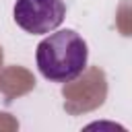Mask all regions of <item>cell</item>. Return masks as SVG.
I'll use <instances>...</instances> for the list:
<instances>
[{
  "label": "cell",
  "mask_w": 132,
  "mask_h": 132,
  "mask_svg": "<svg viewBox=\"0 0 132 132\" xmlns=\"http://www.w3.org/2000/svg\"><path fill=\"white\" fill-rule=\"evenodd\" d=\"M35 62L43 78L52 82H70L85 72L89 45L74 29L52 31L39 41Z\"/></svg>",
  "instance_id": "cell-1"
},
{
  "label": "cell",
  "mask_w": 132,
  "mask_h": 132,
  "mask_svg": "<svg viewBox=\"0 0 132 132\" xmlns=\"http://www.w3.org/2000/svg\"><path fill=\"white\" fill-rule=\"evenodd\" d=\"M12 16L23 31L31 35H45L62 25L66 4L64 0H16Z\"/></svg>",
  "instance_id": "cell-2"
}]
</instances>
